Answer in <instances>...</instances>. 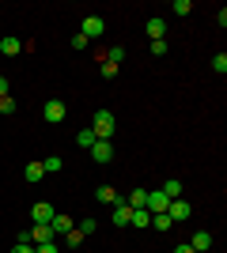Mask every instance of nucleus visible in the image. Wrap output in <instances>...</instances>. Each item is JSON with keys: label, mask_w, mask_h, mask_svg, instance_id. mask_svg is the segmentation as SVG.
<instances>
[{"label": "nucleus", "mask_w": 227, "mask_h": 253, "mask_svg": "<svg viewBox=\"0 0 227 253\" xmlns=\"http://www.w3.org/2000/svg\"><path fill=\"white\" fill-rule=\"evenodd\" d=\"M76 144H80V148H91V144H95V132H91V128H80V132H76Z\"/></svg>", "instance_id": "obj_21"}, {"label": "nucleus", "mask_w": 227, "mask_h": 253, "mask_svg": "<svg viewBox=\"0 0 227 253\" xmlns=\"http://www.w3.org/2000/svg\"><path fill=\"white\" fill-rule=\"evenodd\" d=\"M129 215H133V208H129L125 201L114 204V223H118V227H129Z\"/></svg>", "instance_id": "obj_12"}, {"label": "nucleus", "mask_w": 227, "mask_h": 253, "mask_svg": "<svg viewBox=\"0 0 227 253\" xmlns=\"http://www.w3.org/2000/svg\"><path fill=\"white\" fill-rule=\"evenodd\" d=\"M53 215H57V211H53V204H45V201H38V204L31 208V219H34V223H49Z\"/></svg>", "instance_id": "obj_7"}, {"label": "nucleus", "mask_w": 227, "mask_h": 253, "mask_svg": "<svg viewBox=\"0 0 227 253\" xmlns=\"http://www.w3.org/2000/svg\"><path fill=\"white\" fill-rule=\"evenodd\" d=\"M189 246H193V253H208V250H212V234H208V231H197L193 238H189Z\"/></svg>", "instance_id": "obj_8"}, {"label": "nucleus", "mask_w": 227, "mask_h": 253, "mask_svg": "<svg viewBox=\"0 0 227 253\" xmlns=\"http://www.w3.org/2000/svg\"><path fill=\"white\" fill-rule=\"evenodd\" d=\"M8 95V76H0V98Z\"/></svg>", "instance_id": "obj_34"}, {"label": "nucleus", "mask_w": 227, "mask_h": 253, "mask_svg": "<svg viewBox=\"0 0 227 253\" xmlns=\"http://www.w3.org/2000/svg\"><path fill=\"white\" fill-rule=\"evenodd\" d=\"M167 215H171L174 227H178L182 219H189V201H182V197H178V201H171V204H167Z\"/></svg>", "instance_id": "obj_4"}, {"label": "nucleus", "mask_w": 227, "mask_h": 253, "mask_svg": "<svg viewBox=\"0 0 227 253\" xmlns=\"http://www.w3.org/2000/svg\"><path fill=\"white\" fill-rule=\"evenodd\" d=\"M11 253H34V246L31 242H15V250H11Z\"/></svg>", "instance_id": "obj_32"}, {"label": "nucleus", "mask_w": 227, "mask_h": 253, "mask_svg": "<svg viewBox=\"0 0 227 253\" xmlns=\"http://www.w3.org/2000/svg\"><path fill=\"white\" fill-rule=\"evenodd\" d=\"M167 204H171V201H167L163 193H148V201H144V208H148L151 215H155V211H167Z\"/></svg>", "instance_id": "obj_10"}, {"label": "nucleus", "mask_w": 227, "mask_h": 253, "mask_svg": "<svg viewBox=\"0 0 227 253\" xmlns=\"http://www.w3.org/2000/svg\"><path fill=\"white\" fill-rule=\"evenodd\" d=\"M95 197H98L102 204H118V189H110V185H98Z\"/></svg>", "instance_id": "obj_19"}, {"label": "nucleus", "mask_w": 227, "mask_h": 253, "mask_svg": "<svg viewBox=\"0 0 227 253\" xmlns=\"http://www.w3.org/2000/svg\"><path fill=\"white\" fill-rule=\"evenodd\" d=\"M61 238H65V242L72 246V250H76V246H80V242H84V234L76 231V227H72V231H68V234H61Z\"/></svg>", "instance_id": "obj_25"}, {"label": "nucleus", "mask_w": 227, "mask_h": 253, "mask_svg": "<svg viewBox=\"0 0 227 253\" xmlns=\"http://www.w3.org/2000/svg\"><path fill=\"white\" fill-rule=\"evenodd\" d=\"M34 253H61V250H57V242H42V246H34Z\"/></svg>", "instance_id": "obj_30"}, {"label": "nucleus", "mask_w": 227, "mask_h": 253, "mask_svg": "<svg viewBox=\"0 0 227 253\" xmlns=\"http://www.w3.org/2000/svg\"><path fill=\"white\" fill-rule=\"evenodd\" d=\"M91 159H95V163H110V159H114V148H110V140H95V144H91Z\"/></svg>", "instance_id": "obj_5"}, {"label": "nucleus", "mask_w": 227, "mask_h": 253, "mask_svg": "<svg viewBox=\"0 0 227 253\" xmlns=\"http://www.w3.org/2000/svg\"><path fill=\"white\" fill-rule=\"evenodd\" d=\"M174 253H193V246H189V242H182V246H174Z\"/></svg>", "instance_id": "obj_33"}, {"label": "nucleus", "mask_w": 227, "mask_h": 253, "mask_svg": "<svg viewBox=\"0 0 227 253\" xmlns=\"http://www.w3.org/2000/svg\"><path fill=\"white\" fill-rule=\"evenodd\" d=\"M106 61H114V64H121V61H125V49H121V45H114V49H110V53H106Z\"/></svg>", "instance_id": "obj_27"}, {"label": "nucleus", "mask_w": 227, "mask_h": 253, "mask_svg": "<svg viewBox=\"0 0 227 253\" xmlns=\"http://www.w3.org/2000/svg\"><path fill=\"white\" fill-rule=\"evenodd\" d=\"M129 227H151V211H148V208H133Z\"/></svg>", "instance_id": "obj_13"}, {"label": "nucleus", "mask_w": 227, "mask_h": 253, "mask_svg": "<svg viewBox=\"0 0 227 253\" xmlns=\"http://www.w3.org/2000/svg\"><path fill=\"white\" fill-rule=\"evenodd\" d=\"M114 128H118V117L110 114V110H95V121H91L95 140H110V136H114Z\"/></svg>", "instance_id": "obj_1"}, {"label": "nucleus", "mask_w": 227, "mask_h": 253, "mask_svg": "<svg viewBox=\"0 0 227 253\" xmlns=\"http://www.w3.org/2000/svg\"><path fill=\"white\" fill-rule=\"evenodd\" d=\"M42 167H45V174H61V170H65V159L49 155V159H42Z\"/></svg>", "instance_id": "obj_18"}, {"label": "nucleus", "mask_w": 227, "mask_h": 253, "mask_svg": "<svg viewBox=\"0 0 227 253\" xmlns=\"http://www.w3.org/2000/svg\"><path fill=\"white\" fill-rule=\"evenodd\" d=\"M189 11H193L189 0H174V15H189Z\"/></svg>", "instance_id": "obj_26"}, {"label": "nucleus", "mask_w": 227, "mask_h": 253, "mask_svg": "<svg viewBox=\"0 0 227 253\" xmlns=\"http://www.w3.org/2000/svg\"><path fill=\"white\" fill-rule=\"evenodd\" d=\"M49 231H53V238H57V234H68V231H72V219H68V215H61V211H57L53 219H49Z\"/></svg>", "instance_id": "obj_9"}, {"label": "nucleus", "mask_w": 227, "mask_h": 253, "mask_svg": "<svg viewBox=\"0 0 227 253\" xmlns=\"http://www.w3.org/2000/svg\"><path fill=\"white\" fill-rule=\"evenodd\" d=\"M144 31H148V38H151V42H159L163 34H167V23H163L159 15H155V19H148V27H144Z\"/></svg>", "instance_id": "obj_11"}, {"label": "nucleus", "mask_w": 227, "mask_h": 253, "mask_svg": "<svg viewBox=\"0 0 227 253\" xmlns=\"http://www.w3.org/2000/svg\"><path fill=\"white\" fill-rule=\"evenodd\" d=\"M151 227H155V231H159V234H167V231H171V227H174V219H171V215H167V211H155V215H151Z\"/></svg>", "instance_id": "obj_14"}, {"label": "nucleus", "mask_w": 227, "mask_h": 253, "mask_svg": "<svg viewBox=\"0 0 227 253\" xmlns=\"http://www.w3.org/2000/svg\"><path fill=\"white\" fill-rule=\"evenodd\" d=\"M87 45H91V42H87L84 34H76V38H72V49H87Z\"/></svg>", "instance_id": "obj_31"}, {"label": "nucleus", "mask_w": 227, "mask_h": 253, "mask_svg": "<svg viewBox=\"0 0 227 253\" xmlns=\"http://www.w3.org/2000/svg\"><path fill=\"white\" fill-rule=\"evenodd\" d=\"M19 49H23L19 38H0V53H4V57H15Z\"/></svg>", "instance_id": "obj_17"}, {"label": "nucleus", "mask_w": 227, "mask_h": 253, "mask_svg": "<svg viewBox=\"0 0 227 253\" xmlns=\"http://www.w3.org/2000/svg\"><path fill=\"white\" fill-rule=\"evenodd\" d=\"M148 49H151V57H163V53H167V42H163V38H159V42H151Z\"/></svg>", "instance_id": "obj_29"}, {"label": "nucleus", "mask_w": 227, "mask_h": 253, "mask_svg": "<svg viewBox=\"0 0 227 253\" xmlns=\"http://www.w3.org/2000/svg\"><path fill=\"white\" fill-rule=\"evenodd\" d=\"M98 72H102V80H114V76H118L121 68H118L114 61H102V68H98Z\"/></svg>", "instance_id": "obj_23"}, {"label": "nucleus", "mask_w": 227, "mask_h": 253, "mask_svg": "<svg viewBox=\"0 0 227 253\" xmlns=\"http://www.w3.org/2000/svg\"><path fill=\"white\" fill-rule=\"evenodd\" d=\"M163 197H167V201H178V197H182V181H178V178H171V181H167V185H163Z\"/></svg>", "instance_id": "obj_15"}, {"label": "nucleus", "mask_w": 227, "mask_h": 253, "mask_svg": "<svg viewBox=\"0 0 227 253\" xmlns=\"http://www.w3.org/2000/svg\"><path fill=\"white\" fill-rule=\"evenodd\" d=\"M0 114H4V117H11V114H15V102H11V95H4V98H0Z\"/></svg>", "instance_id": "obj_24"}, {"label": "nucleus", "mask_w": 227, "mask_h": 253, "mask_svg": "<svg viewBox=\"0 0 227 253\" xmlns=\"http://www.w3.org/2000/svg\"><path fill=\"white\" fill-rule=\"evenodd\" d=\"M65 114H68V106L61 102V98H49V102H45V110H42V117L49 121V125H57V121H65Z\"/></svg>", "instance_id": "obj_2"}, {"label": "nucleus", "mask_w": 227, "mask_h": 253, "mask_svg": "<svg viewBox=\"0 0 227 253\" xmlns=\"http://www.w3.org/2000/svg\"><path fill=\"white\" fill-rule=\"evenodd\" d=\"M144 201H148V189H133L125 204H129V208H144Z\"/></svg>", "instance_id": "obj_20"}, {"label": "nucleus", "mask_w": 227, "mask_h": 253, "mask_svg": "<svg viewBox=\"0 0 227 253\" xmlns=\"http://www.w3.org/2000/svg\"><path fill=\"white\" fill-rule=\"evenodd\" d=\"M23 178H27V181H42V178H45V167H42V163H27Z\"/></svg>", "instance_id": "obj_16"}, {"label": "nucleus", "mask_w": 227, "mask_h": 253, "mask_svg": "<svg viewBox=\"0 0 227 253\" xmlns=\"http://www.w3.org/2000/svg\"><path fill=\"white\" fill-rule=\"evenodd\" d=\"M87 38V42H95V38H102V34H106V23L98 19V15H87L84 19V31H80Z\"/></svg>", "instance_id": "obj_3"}, {"label": "nucleus", "mask_w": 227, "mask_h": 253, "mask_svg": "<svg viewBox=\"0 0 227 253\" xmlns=\"http://www.w3.org/2000/svg\"><path fill=\"white\" fill-rule=\"evenodd\" d=\"M42 242H53V231H49V223H34L31 227V246H42Z\"/></svg>", "instance_id": "obj_6"}, {"label": "nucleus", "mask_w": 227, "mask_h": 253, "mask_svg": "<svg viewBox=\"0 0 227 253\" xmlns=\"http://www.w3.org/2000/svg\"><path fill=\"white\" fill-rule=\"evenodd\" d=\"M95 227H98V219H80V223H76V231L84 234V238H87V234H95Z\"/></svg>", "instance_id": "obj_22"}, {"label": "nucleus", "mask_w": 227, "mask_h": 253, "mask_svg": "<svg viewBox=\"0 0 227 253\" xmlns=\"http://www.w3.org/2000/svg\"><path fill=\"white\" fill-rule=\"evenodd\" d=\"M212 72H227V57H224V53L212 57Z\"/></svg>", "instance_id": "obj_28"}]
</instances>
